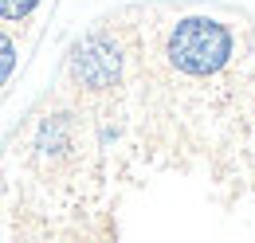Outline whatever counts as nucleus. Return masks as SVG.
Returning a JSON list of instances; mask_svg holds the SVG:
<instances>
[{
    "instance_id": "f03ea898",
    "label": "nucleus",
    "mask_w": 255,
    "mask_h": 243,
    "mask_svg": "<svg viewBox=\"0 0 255 243\" xmlns=\"http://www.w3.org/2000/svg\"><path fill=\"white\" fill-rule=\"evenodd\" d=\"M0 55H4V83H8V79H12V67H16V43H12L8 35L0 39Z\"/></svg>"
},
{
    "instance_id": "f257e3e1",
    "label": "nucleus",
    "mask_w": 255,
    "mask_h": 243,
    "mask_svg": "<svg viewBox=\"0 0 255 243\" xmlns=\"http://www.w3.org/2000/svg\"><path fill=\"white\" fill-rule=\"evenodd\" d=\"M35 4H39V0H0V16H4L8 24L28 20V16L35 12Z\"/></svg>"
}]
</instances>
